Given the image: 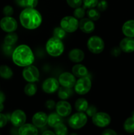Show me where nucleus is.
I'll use <instances>...</instances> for the list:
<instances>
[{
    "label": "nucleus",
    "instance_id": "obj_32",
    "mask_svg": "<svg viewBox=\"0 0 134 135\" xmlns=\"http://www.w3.org/2000/svg\"><path fill=\"white\" fill-rule=\"evenodd\" d=\"M85 9L84 7H79L76 8L74 11V17L76 18L77 19H81L84 18L85 15Z\"/></svg>",
    "mask_w": 134,
    "mask_h": 135
},
{
    "label": "nucleus",
    "instance_id": "obj_28",
    "mask_svg": "<svg viewBox=\"0 0 134 135\" xmlns=\"http://www.w3.org/2000/svg\"><path fill=\"white\" fill-rule=\"evenodd\" d=\"M37 90H38V87L36 84H34V83H28L24 88V92L28 96H34L36 94Z\"/></svg>",
    "mask_w": 134,
    "mask_h": 135
},
{
    "label": "nucleus",
    "instance_id": "obj_26",
    "mask_svg": "<svg viewBox=\"0 0 134 135\" xmlns=\"http://www.w3.org/2000/svg\"><path fill=\"white\" fill-rule=\"evenodd\" d=\"M123 129L127 133H134V112L132 113L131 116L127 119L123 123Z\"/></svg>",
    "mask_w": 134,
    "mask_h": 135
},
{
    "label": "nucleus",
    "instance_id": "obj_24",
    "mask_svg": "<svg viewBox=\"0 0 134 135\" xmlns=\"http://www.w3.org/2000/svg\"><path fill=\"white\" fill-rule=\"evenodd\" d=\"M75 109L78 112H85L89 107V103L85 98H79L75 102Z\"/></svg>",
    "mask_w": 134,
    "mask_h": 135
},
{
    "label": "nucleus",
    "instance_id": "obj_31",
    "mask_svg": "<svg viewBox=\"0 0 134 135\" xmlns=\"http://www.w3.org/2000/svg\"><path fill=\"white\" fill-rule=\"evenodd\" d=\"M53 37L59 38L60 40H63L66 36V32L63 30L61 27H56L53 30Z\"/></svg>",
    "mask_w": 134,
    "mask_h": 135
},
{
    "label": "nucleus",
    "instance_id": "obj_39",
    "mask_svg": "<svg viewBox=\"0 0 134 135\" xmlns=\"http://www.w3.org/2000/svg\"><path fill=\"white\" fill-rule=\"evenodd\" d=\"M38 4V0H26L25 8H35Z\"/></svg>",
    "mask_w": 134,
    "mask_h": 135
},
{
    "label": "nucleus",
    "instance_id": "obj_46",
    "mask_svg": "<svg viewBox=\"0 0 134 135\" xmlns=\"http://www.w3.org/2000/svg\"><path fill=\"white\" fill-rule=\"evenodd\" d=\"M42 135H56L55 133L51 131H46L43 132Z\"/></svg>",
    "mask_w": 134,
    "mask_h": 135
},
{
    "label": "nucleus",
    "instance_id": "obj_10",
    "mask_svg": "<svg viewBox=\"0 0 134 135\" xmlns=\"http://www.w3.org/2000/svg\"><path fill=\"white\" fill-rule=\"evenodd\" d=\"M92 122L95 126L99 127H106L110 125L111 117L105 112H97L92 117Z\"/></svg>",
    "mask_w": 134,
    "mask_h": 135
},
{
    "label": "nucleus",
    "instance_id": "obj_47",
    "mask_svg": "<svg viewBox=\"0 0 134 135\" xmlns=\"http://www.w3.org/2000/svg\"><path fill=\"white\" fill-rule=\"evenodd\" d=\"M4 109V105H3V103L2 102H0V113L3 111Z\"/></svg>",
    "mask_w": 134,
    "mask_h": 135
},
{
    "label": "nucleus",
    "instance_id": "obj_9",
    "mask_svg": "<svg viewBox=\"0 0 134 135\" xmlns=\"http://www.w3.org/2000/svg\"><path fill=\"white\" fill-rule=\"evenodd\" d=\"M0 28L7 33L14 32L18 28V22L13 17H4L0 20Z\"/></svg>",
    "mask_w": 134,
    "mask_h": 135
},
{
    "label": "nucleus",
    "instance_id": "obj_8",
    "mask_svg": "<svg viewBox=\"0 0 134 135\" xmlns=\"http://www.w3.org/2000/svg\"><path fill=\"white\" fill-rule=\"evenodd\" d=\"M22 76L28 83H35L39 78V71L33 65L26 66L22 71Z\"/></svg>",
    "mask_w": 134,
    "mask_h": 135
},
{
    "label": "nucleus",
    "instance_id": "obj_36",
    "mask_svg": "<svg viewBox=\"0 0 134 135\" xmlns=\"http://www.w3.org/2000/svg\"><path fill=\"white\" fill-rule=\"evenodd\" d=\"M108 7V3L106 0H101L99 1L97 5V10L99 11L100 12L105 11Z\"/></svg>",
    "mask_w": 134,
    "mask_h": 135
},
{
    "label": "nucleus",
    "instance_id": "obj_34",
    "mask_svg": "<svg viewBox=\"0 0 134 135\" xmlns=\"http://www.w3.org/2000/svg\"><path fill=\"white\" fill-rule=\"evenodd\" d=\"M66 3L70 7L76 9L81 6L83 0H66Z\"/></svg>",
    "mask_w": 134,
    "mask_h": 135
},
{
    "label": "nucleus",
    "instance_id": "obj_2",
    "mask_svg": "<svg viewBox=\"0 0 134 135\" xmlns=\"http://www.w3.org/2000/svg\"><path fill=\"white\" fill-rule=\"evenodd\" d=\"M19 20L24 28L34 30L42 25V16L35 8H25L20 14Z\"/></svg>",
    "mask_w": 134,
    "mask_h": 135
},
{
    "label": "nucleus",
    "instance_id": "obj_21",
    "mask_svg": "<svg viewBox=\"0 0 134 135\" xmlns=\"http://www.w3.org/2000/svg\"><path fill=\"white\" fill-rule=\"evenodd\" d=\"M122 32L126 37L134 38V20H128L123 23Z\"/></svg>",
    "mask_w": 134,
    "mask_h": 135
},
{
    "label": "nucleus",
    "instance_id": "obj_5",
    "mask_svg": "<svg viewBox=\"0 0 134 135\" xmlns=\"http://www.w3.org/2000/svg\"><path fill=\"white\" fill-rule=\"evenodd\" d=\"M87 122V116L84 112H78L72 115L68 119V125L74 129H80Z\"/></svg>",
    "mask_w": 134,
    "mask_h": 135
},
{
    "label": "nucleus",
    "instance_id": "obj_43",
    "mask_svg": "<svg viewBox=\"0 0 134 135\" xmlns=\"http://www.w3.org/2000/svg\"><path fill=\"white\" fill-rule=\"evenodd\" d=\"M102 135H118L116 132L110 129H107L102 133Z\"/></svg>",
    "mask_w": 134,
    "mask_h": 135
},
{
    "label": "nucleus",
    "instance_id": "obj_35",
    "mask_svg": "<svg viewBox=\"0 0 134 135\" xmlns=\"http://www.w3.org/2000/svg\"><path fill=\"white\" fill-rule=\"evenodd\" d=\"M3 13L5 17H12L14 13V9L11 5H6L3 9Z\"/></svg>",
    "mask_w": 134,
    "mask_h": 135
},
{
    "label": "nucleus",
    "instance_id": "obj_27",
    "mask_svg": "<svg viewBox=\"0 0 134 135\" xmlns=\"http://www.w3.org/2000/svg\"><path fill=\"white\" fill-rule=\"evenodd\" d=\"M18 39V36L15 32L7 33L4 38V44L9 46H14L17 42Z\"/></svg>",
    "mask_w": 134,
    "mask_h": 135
},
{
    "label": "nucleus",
    "instance_id": "obj_11",
    "mask_svg": "<svg viewBox=\"0 0 134 135\" xmlns=\"http://www.w3.org/2000/svg\"><path fill=\"white\" fill-rule=\"evenodd\" d=\"M10 121L13 126L20 127L26 123V113L22 109H16L11 115Z\"/></svg>",
    "mask_w": 134,
    "mask_h": 135
},
{
    "label": "nucleus",
    "instance_id": "obj_3",
    "mask_svg": "<svg viewBox=\"0 0 134 135\" xmlns=\"http://www.w3.org/2000/svg\"><path fill=\"white\" fill-rule=\"evenodd\" d=\"M47 54L52 57H59L63 54L64 46L62 40L55 37H51L47 40L45 45Z\"/></svg>",
    "mask_w": 134,
    "mask_h": 135
},
{
    "label": "nucleus",
    "instance_id": "obj_41",
    "mask_svg": "<svg viewBox=\"0 0 134 135\" xmlns=\"http://www.w3.org/2000/svg\"><path fill=\"white\" fill-rule=\"evenodd\" d=\"M8 118L6 115L0 113V129L5 127L7 124Z\"/></svg>",
    "mask_w": 134,
    "mask_h": 135
},
{
    "label": "nucleus",
    "instance_id": "obj_14",
    "mask_svg": "<svg viewBox=\"0 0 134 135\" xmlns=\"http://www.w3.org/2000/svg\"><path fill=\"white\" fill-rule=\"evenodd\" d=\"M56 112L62 117H67L72 112V106L66 100H60L56 104Z\"/></svg>",
    "mask_w": 134,
    "mask_h": 135
},
{
    "label": "nucleus",
    "instance_id": "obj_20",
    "mask_svg": "<svg viewBox=\"0 0 134 135\" xmlns=\"http://www.w3.org/2000/svg\"><path fill=\"white\" fill-rule=\"evenodd\" d=\"M72 73L76 77L81 78L88 75V70L85 65L80 63H76L72 67Z\"/></svg>",
    "mask_w": 134,
    "mask_h": 135
},
{
    "label": "nucleus",
    "instance_id": "obj_23",
    "mask_svg": "<svg viewBox=\"0 0 134 135\" xmlns=\"http://www.w3.org/2000/svg\"><path fill=\"white\" fill-rule=\"evenodd\" d=\"M13 76V71L9 66L7 65H0V77L8 80L11 79Z\"/></svg>",
    "mask_w": 134,
    "mask_h": 135
},
{
    "label": "nucleus",
    "instance_id": "obj_48",
    "mask_svg": "<svg viewBox=\"0 0 134 135\" xmlns=\"http://www.w3.org/2000/svg\"><path fill=\"white\" fill-rule=\"evenodd\" d=\"M70 135H78L76 133H72V134H70Z\"/></svg>",
    "mask_w": 134,
    "mask_h": 135
},
{
    "label": "nucleus",
    "instance_id": "obj_37",
    "mask_svg": "<svg viewBox=\"0 0 134 135\" xmlns=\"http://www.w3.org/2000/svg\"><path fill=\"white\" fill-rule=\"evenodd\" d=\"M14 50L13 46H9V45H6L5 44L3 46V51L4 54L7 55H12Z\"/></svg>",
    "mask_w": 134,
    "mask_h": 135
},
{
    "label": "nucleus",
    "instance_id": "obj_1",
    "mask_svg": "<svg viewBox=\"0 0 134 135\" xmlns=\"http://www.w3.org/2000/svg\"><path fill=\"white\" fill-rule=\"evenodd\" d=\"M11 56L13 63L22 67L32 65L35 59L32 49L26 44L19 45L15 47Z\"/></svg>",
    "mask_w": 134,
    "mask_h": 135
},
{
    "label": "nucleus",
    "instance_id": "obj_29",
    "mask_svg": "<svg viewBox=\"0 0 134 135\" xmlns=\"http://www.w3.org/2000/svg\"><path fill=\"white\" fill-rule=\"evenodd\" d=\"M54 131L56 135H68V129L62 122L54 127Z\"/></svg>",
    "mask_w": 134,
    "mask_h": 135
},
{
    "label": "nucleus",
    "instance_id": "obj_16",
    "mask_svg": "<svg viewBox=\"0 0 134 135\" xmlns=\"http://www.w3.org/2000/svg\"><path fill=\"white\" fill-rule=\"evenodd\" d=\"M48 115L43 112L35 113L32 117V124L37 128H42L47 124Z\"/></svg>",
    "mask_w": 134,
    "mask_h": 135
},
{
    "label": "nucleus",
    "instance_id": "obj_45",
    "mask_svg": "<svg viewBox=\"0 0 134 135\" xmlns=\"http://www.w3.org/2000/svg\"><path fill=\"white\" fill-rule=\"evenodd\" d=\"M5 100V96L4 93L1 91H0V102L3 103Z\"/></svg>",
    "mask_w": 134,
    "mask_h": 135
},
{
    "label": "nucleus",
    "instance_id": "obj_4",
    "mask_svg": "<svg viewBox=\"0 0 134 135\" xmlns=\"http://www.w3.org/2000/svg\"><path fill=\"white\" fill-rule=\"evenodd\" d=\"M87 47L89 51L94 54H99L105 49V42L101 37L93 36L88 39Z\"/></svg>",
    "mask_w": 134,
    "mask_h": 135
},
{
    "label": "nucleus",
    "instance_id": "obj_13",
    "mask_svg": "<svg viewBox=\"0 0 134 135\" xmlns=\"http://www.w3.org/2000/svg\"><path fill=\"white\" fill-rule=\"evenodd\" d=\"M59 80L55 78H48L43 81L42 89L47 94H53L59 88Z\"/></svg>",
    "mask_w": 134,
    "mask_h": 135
},
{
    "label": "nucleus",
    "instance_id": "obj_44",
    "mask_svg": "<svg viewBox=\"0 0 134 135\" xmlns=\"http://www.w3.org/2000/svg\"><path fill=\"white\" fill-rule=\"evenodd\" d=\"M25 1L26 0H15V2L18 6L25 8L26 7V6H25Z\"/></svg>",
    "mask_w": 134,
    "mask_h": 135
},
{
    "label": "nucleus",
    "instance_id": "obj_25",
    "mask_svg": "<svg viewBox=\"0 0 134 135\" xmlns=\"http://www.w3.org/2000/svg\"><path fill=\"white\" fill-rule=\"evenodd\" d=\"M61 116L59 115L57 113H51L48 115L47 119V124L51 127H55L56 125L62 122Z\"/></svg>",
    "mask_w": 134,
    "mask_h": 135
},
{
    "label": "nucleus",
    "instance_id": "obj_17",
    "mask_svg": "<svg viewBox=\"0 0 134 135\" xmlns=\"http://www.w3.org/2000/svg\"><path fill=\"white\" fill-rule=\"evenodd\" d=\"M119 47L124 53H132L134 51V38L125 37L120 42Z\"/></svg>",
    "mask_w": 134,
    "mask_h": 135
},
{
    "label": "nucleus",
    "instance_id": "obj_33",
    "mask_svg": "<svg viewBox=\"0 0 134 135\" xmlns=\"http://www.w3.org/2000/svg\"><path fill=\"white\" fill-rule=\"evenodd\" d=\"M99 0H83L84 7L85 9H91L97 7Z\"/></svg>",
    "mask_w": 134,
    "mask_h": 135
},
{
    "label": "nucleus",
    "instance_id": "obj_12",
    "mask_svg": "<svg viewBox=\"0 0 134 135\" xmlns=\"http://www.w3.org/2000/svg\"><path fill=\"white\" fill-rule=\"evenodd\" d=\"M59 83L61 86L72 88L76 84V76L69 72H64L59 76Z\"/></svg>",
    "mask_w": 134,
    "mask_h": 135
},
{
    "label": "nucleus",
    "instance_id": "obj_7",
    "mask_svg": "<svg viewBox=\"0 0 134 135\" xmlns=\"http://www.w3.org/2000/svg\"><path fill=\"white\" fill-rule=\"evenodd\" d=\"M60 26L66 32H74L79 28V21L74 16H66L60 20Z\"/></svg>",
    "mask_w": 134,
    "mask_h": 135
},
{
    "label": "nucleus",
    "instance_id": "obj_38",
    "mask_svg": "<svg viewBox=\"0 0 134 135\" xmlns=\"http://www.w3.org/2000/svg\"><path fill=\"white\" fill-rule=\"evenodd\" d=\"M97 112V108H96L95 105H90V106L88 107V108L87 109V110L85 111V113H86L87 116H89V117H92Z\"/></svg>",
    "mask_w": 134,
    "mask_h": 135
},
{
    "label": "nucleus",
    "instance_id": "obj_22",
    "mask_svg": "<svg viewBox=\"0 0 134 135\" xmlns=\"http://www.w3.org/2000/svg\"><path fill=\"white\" fill-rule=\"evenodd\" d=\"M73 94V90L70 88L61 86L58 90V96L62 100L69 99Z\"/></svg>",
    "mask_w": 134,
    "mask_h": 135
},
{
    "label": "nucleus",
    "instance_id": "obj_40",
    "mask_svg": "<svg viewBox=\"0 0 134 135\" xmlns=\"http://www.w3.org/2000/svg\"><path fill=\"white\" fill-rule=\"evenodd\" d=\"M122 53V50H121L120 47L119 46H114L112 48L111 51H110V54L112 55L113 57H117L120 56Z\"/></svg>",
    "mask_w": 134,
    "mask_h": 135
},
{
    "label": "nucleus",
    "instance_id": "obj_42",
    "mask_svg": "<svg viewBox=\"0 0 134 135\" xmlns=\"http://www.w3.org/2000/svg\"><path fill=\"white\" fill-rule=\"evenodd\" d=\"M56 106V103L54 100H49L45 102V107L48 109H53Z\"/></svg>",
    "mask_w": 134,
    "mask_h": 135
},
{
    "label": "nucleus",
    "instance_id": "obj_19",
    "mask_svg": "<svg viewBox=\"0 0 134 135\" xmlns=\"http://www.w3.org/2000/svg\"><path fill=\"white\" fill-rule=\"evenodd\" d=\"M68 57L70 60L75 63H80L85 57V54L79 48H74L71 50L68 53Z\"/></svg>",
    "mask_w": 134,
    "mask_h": 135
},
{
    "label": "nucleus",
    "instance_id": "obj_15",
    "mask_svg": "<svg viewBox=\"0 0 134 135\" xmlns=\"http://www.w3.org/2000/svg\"><path fill=\"white\" fill-rule=\"evenodd\" d=\"M79 28L85 34H90L95 28V23L89 18H83L79 21Z\"/></svg>",
    "mask_w": 134,
    "mask_h": 135
},
{
    "label": "nucleus",
    "instance_id": "obj_30",
    "mask_svg": "<svg viewBox=\"0 0 134 135\" xmlns=\"http://www.w3.org/2000/svg\"><path fill=\"white\" fill-rule=\"evenodd\" d=\"M87 18L91 19L93 21H96L99 20L101 17L100 15V11L95 8H91L89 9L87 11Z\"/></svg>",
    "mask_w": 134,
    "mask_h": 135
},
{
    "label": "nucleus",
    "instance_id": "obj_18",
    "mask_svg": "<svg viewBox=\"0 0 134 135\" xmlns=\"http://www.w3.org/2000/svg\"><path fill=\"white\" fill-rule=\"evenodd\" d=\"M18 135H38V128L30 123H24L20 127L18 131Z\"/></svg>",
    "mask_w": 134,
    "mask_h": 135
},
{
    "label": "nucleus",
    "instance_id": "obj_6",
    "mask_svg": "<svg viewBox=\"0 0 134 135\" xmlns=\"http://www.w3.org/2000/svg\"><path fill=\"white\" fill-rule=\"evenodd\" d=\"M91 80L90 78L87 76L79 78L76 80L74 85V90L78 94L85 95L90 91L91 88Z\"/></svg>",
    "mask_w": 134,
    "mask_h": 135
}]
</instances>
